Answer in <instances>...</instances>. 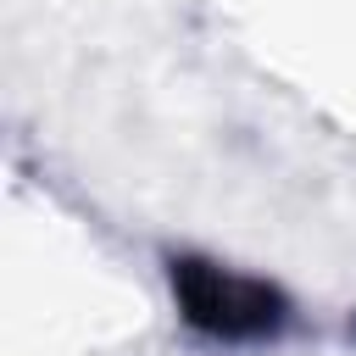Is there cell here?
Wrapping results in <instances>:
<instances>
[{"mask_svg": "<svg viewBox=\"0 0 356 356\" xmlns=\"http://www.w3.org/2000/svg\"><path fill=\"white\" fill-rule=\"evenodd\" d=\"M167 295L178 323L211 350H267L295 328V300L278 278L245 273L206 250L167 256Z\"/></svg>", "mask_w": 356, "mask_h": 356, "instance_id": "1", "label": "cell"}]
</instances>
